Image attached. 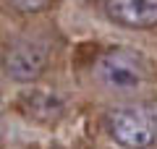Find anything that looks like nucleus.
Segmentation results:
<instances>
[{
    "mask_svg": "<svg viewBox=\"0 0 157 149\" xmlns=\"http://www.w3.org/2000/svg\"><path fill=\"white\" fill-rule=\"evenodd\" d=\"M94 76L105 89L115 94H128L144 86L149 68L147 60L128 47H110L94 63Z\"/></svg>",
    "mask_w": 157,
    "mask_h": 149,
    "instance_id": "1",
    "label": "nucleus"
},
{
    "mask_svg": "<svg viewBox=\"0 0 157 149\" xmlns=\"http://www.w3.org/2000/svg\"><path fill=\"white\" fill-rule=\"evenodd\" d=\"M47 60H50V50L39 39H16L3 52L6 73L13 81H21V84L37 81L42 71L47 68Z\"/></svg>",
    "mask_w": 157,
    "mask_h": 149,
    "instance_id": "3",
    "label": "nucleus"
},
{
    "mask_svg": "<svg viewBox=\"0 0 157 149\" xmlns=\"http://www.w3.org/2000/svg\"><path fill=\"white\" fill-rule=\"evenodd\" d=\"M107 16L128 29L157 26V0H107Z\"/></svg>",
    "mask_w": 157,
    "mask_h": 149,
    "instance_id": "4",
    "label": "nucleus"
},
{
    "mask_svg": "<svg viewBox=\"0 0 157 149\" xmlns=\"http://www.w3.org/2000/svg\"><path fill=\"white\" fill-rule=\"evenodd\" d=\"M107 131L126 149H149L157 144V102L126 105L110 113Z\"/></svg>",
    "mask_w": 157,
    "mask_h": 149,
    "instance_id": "2",
    "label": "nucleus"
},
{
    "mask_svg": "<svg viewBox=\"0 0 157 149\" xmlns=\"http://www.w3.org/2000/svg\"><path fill=\"white\" fill-rule=\"evenodd\" d=\"M11 6L21 13H39L50 6V0H11Z\"/></svg>",
    "mask_w": 157,
    "mask_h": 149,
    "instance_id": "5",
    "label": "nucleus"
}]
</instances>
